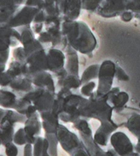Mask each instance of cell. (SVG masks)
Listing matches in <instances>:
<instances>
[{
  "instance_id": "cell-1",
  "label": "cell",
  "mask_w": 140,
  "mask_h": 156,
  "mask_svg": "<svg viewBox=\"0 0 140 156\" xmlns=\"http://www.w3.org/2000/svg\"><path fill=\"white\" fill-rule=\"evenodd\" d=\"M62 34L68 45L77 52L93 57L97 46V40L91 29L82 21H64L61 24Z\"/></svg>"
},
{
  "instance_id": "cell-2",
  "label": "cell",
  "mask_w": 140,
  "mask_h": 156,
  "mask_svg": "<svg viewBox=\"0 0 140 156\" xmlns=\"http://www.w3.org/2000/svg\"><path fill=\"white\" fill-rule=\"evenodd\" d=\"M113 108L107 102L106 95L98 96L93 92L89 99L83 98L79 106L80 116L86 119L95 118L100 122L111 120Z\"/></svg>"
},
{
  "instance_id": "cell-3",
  "label": "cell",
  "mask_w": 140,
  "mask_h": 156,
  "mask_svg": "<svg viewBox=\"0 0 140 156\" xmlns=\"http://www.w3.org/2000/svg\"><path fill=\"white\" fill-rule=\"evenodd\" d=\"M55 134L61 146L67 153L71 155H89L78 136L70 131L63 124L58 125Z\"/></svg>"
},
{
  "instance_id": "cell-4",
  "label": "cell",
  "mask_w": 140,
  "mask_h": 156,
  "mask_svg": "<svg viewBox=\"0 0 140 156\" xmlns=\"http://www.w3.org/2000/svg\"><path fill=\"white\" fill-rule=\"evenodd\" d=\"M61 89L64 92V99L61 112L59 114L58 118L63 122L73 123L80 117L79 113V106L84 96L74 94L68 89L62 87Z\"/></svg>"
},
{
  "instance_id": "cell-5",
  "label": "cell",
  "mask_w": 140,
  "mask_h": 156,
  "mask_svg": "<svg viewBox=\"0 0 140 156\" xmlns=\"http://www.w3.org/2000/svg\"><path fill=\"white\" fill-rule=\"evenodd\" d=\"M46 30L40 34L37 40L43 46L49 48L64 49L67 46V40L62 34L61 24H44Z\"/></svg>"
},
{
  "instance_id": "cell-6",
  "label": "cell",
  "mask_w": 140,
  "mask_h": 156,
  "mask_svg": "<svg viewBox=\"0 0 140 156\" xmlns=\"http://www.w3.org/2000/svg\"><path fill=\"white\" fill-rule=\"evenodd\" d=\"M115 75V63L111 60H105L100 64L98 76V88L95 94L98 96L106 95L112 88Z\"/></svg>"
},
{
  "instance_id": "cell-7",
  "label": "cell",
  "mask_w": 140,
  "mask_h": 156,
  "mask_svg": "<svg viewBox=\"0 0 140 156\" xmlns=\"http://www.w3.org/2000/svg\"><path fill=\"white\" fill-rule=\"evenodd\" d=\"M55 94V93H52L46 89L36 87L22 96L29 99L40 113L52 108Z\"/></svg>"
},
{
  "instance_id": "cell-8",
  "label": "cell",
  "mask_w": 140,
  "mask_h": 156,
  "mask_svg": "<svg viewBox=\"0 0 140 156\" xmlns=\"http://www.w3.org/2000/svg\"><path fill=\"white\" fill-rule=\"evenodd\" d=\"M110 142L117 155H138L134 151V146L124 133L114 132L110 136Z\"/></svg>"
},
{
  "instance_id": "cell-9",
  "label": "cell",
  "mask_w": 140,
  "mask_h": 156,
  "mask_svg": "<svg viewBox=\"0 0 140 156\" xmlns=\"http://www.w3.org/2000/svg\"><path fill=\"white\" fill-rule=\"evenodd\" d=\"M38 8L33 6H29L24 5L20 6L14 14L13 17L8 24L7 26L10 27L16 28L20 27L30 25L33 21V18L37 12L39 11Z\"/></svg>"
},
{
  "instance_id": "cell-10",
  "label": "cell",
  "mask_w": 140,
  "mask_h": 156,
  "mask_svg": "<svg viewBox=\"0 0 140 156\" xmlns=\"http://www.w3.org/2000/svg\"><path fill=\"white\" fill-rule=\"evenodd\" d=\"M126 2L127 0H102L96 12L105 18L120 16L127 10Z\"/></svg>"
},
{
  "instance_id": "cell-11",
  "label": "cell",
  "mask_w": 140,
  "mask_h": 156,
  "mask_svg": "<svg viewBox=\"0 0 140 156\" xmlns=\"http://www.w3.org/2000/svg\"><path fill=\"white\" fill-rule=\"evenodd\" d=\"M27 76L41 71H48L46 49H42L27 56L25 60Z\"/></svg>"
},
{
  "instance_id": "cell-12",
  "label": "cell",
  "mask_w": 140,
  "mask_h": 156,
  "mask_svg": "<svg viewBox=\"0 0 140 156\" xmlns=\"http://www.w3.org/2000/svg\"><path fill=\"white\" fill-rule=\"evenodd\" d=\"M118 126L111 120L102 121L100 126L93 136L95 142L100 146H106L110 140V136Z\"/></svg>"
},
{
  "instance_id": "cell-13",
  "label": "cell",
  "mask_w": 140,
  "mask_h": 156,
  "mask_svg": "<svg viewBox=\"0 0 140 156\" xmlns=\"http://www.w3.org/2000/svg\"><path fill=\"white\" fill-rule=\"evenodd\" d=\"M48 71L55 73L65 68V55L60 49L49 48L46 49Z\"/></svg>"
},
{
  "instance_id": "cell-14",
  "label": "cell",
  "mask_w": 140,
  "mask_h": 156,
  "mask_svg": "<svg viewBox=\"0 0 140 156\" xmlns=\"http://www.w3.org/2000/svg\"><path fill=\"white\" fill-rule=\"evenodd\" d=\"M30 79L33 85L36 87L44 88L52 93H55V81L52 74L47 71H41L27 76Z\"/></svg>"
},
{
  "instance_id": "cell-15",
  "label": "cell",
  "mask_w": 140,
  "mask_h": 156,
  "mask_svg": "<svg viewBox=\"0 0 140 156\" xmlns=\"http://www.w3.org/2000/svg\"><path fill=\"white\" fill-rule=\"evenodd\" d=\"M107 102L113 108L114 110L119 111L129 101V95L126 92L120 90L119 87H113L106 94Z\"/></svg>"
},
{
  "instance_id": "cell-16",
  "label": "cell",
  "mask_w": 140,
  "mask_h": 156,
  "mask_svg": "<svg viewBox=\"0 0 140 156\" xmlns=\"http://www.w3.org/2000/svg\"><path fill=\"white\" fill-rule=\"evenodd\" d=\"M39 112H37L31 115L29 118H27L24 122V130L27 133L28 137L30 140L31 144L34 143L35 138L39 136L41 133L42 123L39 119Z\"/></svg>"
},
{
  "instance_id": "cell-17",
  "label": "cell",
  "mask_w": 140,
  "mask_h": 156,
  "mask_svg": "<svg viewBox=\"0 0 140 156\" xmlns=\"http://www.w3.org/2000/svg\"><path fill=\"white\" fill-rule=\"evenodd\" d=\"M42 119V128L48 133H55L58 125L59 124L58 115H56L52 110L40 112Z\"/></svg>"
},
{
  "instance_id": "cell-18",
  "label": "cell",
  "mask_w": 140,
  "mask_h": 156,
  "mask_svg": "<svg viewBox=\"0 0 140 156\" xmlns=\"http://www.w3.org/2000/svg\"><path fill=\"white\" fill-rule=\"evenodd\" d=\"M65 53V69L68 74L79 75V58L77 52L71 46L67 45Z\"/></svg>"
},
{
  "instance_id": "cell-19",
  "label": "cell",
  "mask_w": 140,
  "mask_h": 156,
  "mask_svg": "<svg viewBox=\"0 0 140 156\" xmlns=\"http://www.w3.org/2000/svg\"><path fill=\"white\" fill-rule=\"evenodd\" d=\"M9 87L18 96H22L33 89L32 82L27 76L15 77L10 83Z\"/></svg>"
},
{
  "instance_id": "cell-20",
  "label": "cell",
  "mask_w": 140,
  "mask_h": 156,
  "mask_svg": "<svg viewBox=\"0 0 140 156\" xmlns=\"http://www.w3.org/2000/svg\"><path fill=\"white\" fill-rule=\"evenodd\" d=\"M80 133V140L83 142L89 155H107V152H105L100 147V146L95 142L93 133Z\"/></svg>"
},
{
  "instance_id": "cell-21",
  "label": "cell",
  "mask_w": 140,
  "mask_h": 156,
  "mask_svg": "<svg viewBox=\"0 0 140 156\" xmlns=\"http://www.w3.org/2000/svg\"><path fill=\"white\" fill-rule=\"evenodd\" d=\"M21 35L15 28L9 26H0V40L7 43L10 47H15L20 43Z\"/></svg>"
},
{
  "instance_id": "cell-22",
  "label": "cell",
  "mask_w": 140,
  "mask_h": 156,
  "mask_svg": "<svg viewBox=\"0 0 140 156\" xmlns=\"http://www.w3.org/2000/svg\"><path fill=\"white\" fill-rule=\"evenodd\" d=\"M125 127L137 138V143L134 146L135 152L140 154V114L133 113L129 117L125 124Z\"/></svg>"
},
{
  "instance_id": "cell-23",
  "label": "cell",
  "mask_w": 140,
  "mask_h": 156,
  "mask_svg": "<svg viewBox=\"0 0 140 156\" xmlns=\"http://www.w3.org/2000/svg\"><path fill=\"white\" fill-rule=\"evenodd\" d=\"M81 10V0H66L63 18L65 21H74L79 18Z\"/></svg>"
},
{
  "instance_id": "cell-24",
  "label": "cell",
  "mask_w": 140,
  "mask_h": 156,
  "mask_svg": "<svg viewBox=\"0 0 140 156\" xmlns=\"http://www.w3.org/2000/svg\"><path fill=\"white\" fill-rule=\"evenodd\" d=\"M14 125L9 120L3 118L0 123V143L5 146L8 143L13 142V136L15 134Z\"/></svg>"
},
{
  "instance_id": "cell-25",
  "label": "cell",
  "mask_w": 140,
  "mask_h": 156,
  "mask_svg": "<svg viewBox=\"0 0 140 156\" xmlns=\"http://www.w3.org/2000/svg\"><path fill=\"white\" fill-rule=\"evenodd\" d=\"M18 96L12 90L0 89V106L7 109H14Z\"/></svg>"
},
{
  "instance_id": "cell-26",
  "label": "cell",
  "mask_w": 140,
  "mask_h": 156,
  "mask_svg": "<svg viewBox=\"0 0 140 156\" xmlns=\"http://www.w3.org/2000/svg\"><path fill=\"white\" fill-rule=\"evenodd\" d=\"M58 85L60 88H65L68 90H74L81 87V82L79 75L72 74H67L64 77L58 78Z\"/></svg>"
},
{
  "instance_id": "cell-27",
  "label": "cell",
  "mask_w": 140,
  "mask_h": 156,
  "mask_svg": "<svg viewBox=\"0 0 140 156\" xmlns=\"http://www.w3.org/2000/svg\"><path fill=\"white\" fill-rule=\"evenodd\" d=\"M33 147V155H49L48 150H49V142L46 140V137L37 136L34 140Z\"/></svg>"
},
{
  "instance_id": "cell-28",
  "label": "cell",
  "mask_w": 140,
  "mask_h": 156,
  "mask_svg": "<svg viewBox=\"0 0 140 156\" xmlns=\"http://www.w3.org/2000/svg\"><path fill=\"white\" fill-rule=\"evenodd\" d=\"M6 71L12 76L13 79L21 76H27V68L25 63L16 60H14L11 62Z\"/></svg>"
},
{
  "instance_id": "cell-29",
  "label": "cell",
  "mask_w": 140,
  "mask_h": 156,
  "mask_svg": "<svg viewBox=\"0 0 140 156\" xmlns=\"http://www.w3.org/2000/svg\"><path fill=\"white\" fill-rule=\"evenodd\" d=\"M99 68H100V64H95V65L89 66L85 71H83L80 78V82L81 86L89 81L93 80L98 79L99 76Z\"/></svg>"
},
{
  "instance_id": "cell-30",
  "label": "cell",
  "mask_w": 140,
  "mask_h": 156,
  "mask_svg": "<svg viewBox=\"0 0 140 156\" xmlns=\"http://www.w3.org/2000/svg\"><path fill=\"white\" fill-rule=\"evenodd\" d=\"M20 6L0 8V26H7L14 14Z\"/></svg>"
},
{
  "instance_id": "cell-31",
  "label": "cell",
  "mask_w": 140,
  "mask_h": 156,
  "mask_svg": "<svg viewBox=\"0 0 140 156\" xmlns=\"http://www.w3.org/2000/svg\"><path fill=\"white\" fill-rule=\"evenodd\" d=\"M10 46L5 42L0 40V73L5 71L6 63L9 58Z\"/></svg>"
},
{
  "instance_id": "cell-32",
  "label": "cell",
  "mask_w": 140,
  "mask_h": 156,
  "mask_svg": "<svg viewBox=\"0 0 140 156\" xmlns=\"http://www.w3.org/2000/svg\"><path fill=\"white\" fill-rule=\"evenodd\" d=\"M18 30L20 33V35H21L20 43L22 45H24L27 42L30 41V40H33L35 38V34L33 31L30 25L20 27H18Z\"/></svg>"
},
{
  "instance_id": "cell-33",
  "label": "cell",
  "mask_w": 140,
  "mask_h": 156,
  "mask_svg": "<svg viewBox=\"0 0 140 156\" xmlns=\"http://www.w3.org/2000/svg\"><path fill=\"white\" fill-rule=\"evenodd\" d=\"M45 137L49 142V150L48 153L49 155H58V140L57 136H56L55 133H46Z\"/></svg>"
},
{
  "instance_id": "cell-34",
  "label": "cell",
  "mask_w": 140,
  "mask_h": 156,
  "mask_svg": "<svg viewBox=\"0 0 140 156\" xmlns=\"http://www.w3.org/2000/svg\"><path fill=\"white\" fill-rule=\"evenodd\" d=\"M13 143L18 146H23L26 143H31L30 140L28 137L24 128H20L14 134Z\"/></svg>"
},
{
  "instance_id": "cell-35",
  "label": "cell",
  "mask_w": 140,
  "mask_h": 156,
  "mask_svg": "<svg viewBox=\"0 0 140 156\" xmlns=\"http://www.w3.org/2000/svg\"><path fill=\"white\" fill-rule=\"evenodd\" d=\"M23 47H24V52H25L27 56L33 52H36V51L44 49V46H43V44L35 38L23 45Z\"/></svg>"
},
{
  "instance_id": "cell-36",
  "label": "cell",
  "mask_w": 140,
  "mask_h": 156,
  "mask_svg": "<svg viewBox=\"0 0 140 156\" xmlns=\"http://www.w3.org/2000/svg\"><path fill=\"white\" fill-rule=\"evenodd\" d=\"M102 1V0H81V9L89 12H96Z\"/></svg>"
},
{
  "instance_id": "cell-37",
  "label": "cell",
  "mask_w": 140,
  "mask_h": 156,
  "mask_svg": "<svg viewBox=\"0 0 140 156\" xmlns=\"http://www.w3.org/2000/svg\"><path fill=\"white\" fill-rule=\"evenodd\" d=\"M81 87L80 93H81L82 96L84 97H89L94 92V90L96 87V83L93 80L89 81V82L83 84Z\"/></svg>"
},
{
  "instance_id": "cell-38",
  "label": "cell",
  "mask_w": 140,
  "mask_h": 156,
  "mask_svg": "<svg viewBox=\"0 0 140 156\" xmlns=\"http://www.w3.org/2000/svg\"><path fill=\"white\" fill-rule=\"evenodd\" d=\"M126 9L134 15L140 14V0H127Z\"/></svg>"
},
{
  "instance_id": "cell-39",
  "label": "cell",
  "mask_w": 140,
  "mask_h": 156,
  "mask_svg": "<svg viewBox=\"0 0 140 156\" xmlns=\"http://www.w3.org/2000/svg\"><path fill=\"white\" fill-rule=\"evenodd\" d=\"M13 57L14 59L18 62H25L26 58H27V55L24 52V47H18L14 49L13 51Z\"/></svg>"
},
{
  "instance_id": "cell-40",
  "label": "cell",
  "mask_w": 140,
  "mask_h": 156,
  "mask_svg": "<svg viewBox=\"0 0 140 156\" xmlns=\"http://www.w3.org/2000/svg\"><path fill=\"white\" fill-rule=\"evenodd\" d=\"M114 77H116L118 80L121 81H129L130 80V77L127 74V73L123 70L122 68L119 66L118 65L115 64V75Z\"/></svg>"
},
{
  "instance_id": "cell-41",
  "label": "cell",
  "mask_w": 140,
  "mask_h": 156,
  "mask_svg": "<svg viewBox=\"0 0 140 156\" xmlns=\"http://www.w3.org/2000/svg\"><path fill=\"white\" fill-rule=\"evenodd\" d=\"M27 0H0V8L9 6H21L25 4Z\"/></svg>"
},
{
  "instance_id": "cell-42",
  "label": "cell",
  "mask_w": 140,
  "mask_h": 156,
  "mask_svg": "<svg viewBox=\"0 0 140 156\" xmlns=\"http://www.w3.org/2000/svg\"><path fill=\"white\" fill-rule=\"evenodd\" d=\"M12 80H13V78L7 71H3V72L0 73V87H9Z\"/></svg>"
},
{
  "instance_id": "cell-43",
  "label": "cell",
  "mask_w": 140,
  "mask_h": 156,
  "mask_svg": "<svg viewBox=\"0 0 140 156\" xmlns=\"http://www.w3.org/2000/svg\"><path fill=\"white\" fill-rule=\"evenodd\" d=\"M5 153L9 156H15L18 154V149L17 147L16 144L13 142L8 143L7 144L5 145Z\"/></svg>"
},
{
  "instance_id": "cell-44",
  "label": "cell",
  "mask_w": 140,
  "mask_h": 156,
  "mask_svg": "<svg viewBox=\"0 0 140 156\" xmlns=\"http://www.w3.org/2000/svg\"><path fill=\"white\" fill-rule=\"evenodd\" d=\"M46 13H45V12L43 10V9H40L38 12H37V14L35 15V16H34L33 22L44 23L45 21H46Z\"/></svg>"
},
{
  "instance_id": "cell-45",
  "label": "cell",
  "mask_w": 140,
  "mask_h": 156,
  "mask_svg": "<svg viewBox=\"0 0 140 156\" xmlns=\"http://www.w3.org/2000/svg\"><path fill=\"white\" fill-rule=\"evenodd\" d=\"M120 17H121V20H122L123 21L129 22V21H130L133 18V17H134V14H133L132 12H130V11L126 10L124 11L121 15H120Z\"/></svg>"
},
{
  "instance_id": "cell-46",
  "label": "cell",
  "mask_w": 140,
  "mask_h": 156,
  "mask_svg": "<svg viewBox=\"0 0 140 156\" xmlns=\"http://www.w3.org/2000/svg\"><path fill=\"white\" fill-rule=\"evenodd\" d=\"M43 27H44V23H33L32 30L35 34H40L43 31Z\"/></svg>"
},
{
  "instance_id": "cell-47",
  "label": "cell",
  "mask_w": 140,
  "mask_h": 156,
  "mask_svg": "<svg viewBox=\"0 0 140 156\" xmlns=\"http://www.w3.org/2000/svg\"><path fill=\"white\" fill-rule=\"evenodd\" d=\"M24 155H33V146L31 143H26L24 149Z\"/></svg>"
},
{
  "instance_id": "cell-48",
  "label": "cell",
  "mask_w": 140,
  "mask_h": 156,
  "mask_svg": "<svg viewBox=\"0 0 140 156\" xmlns=\"http://www.w3.org/2000/svg\"><path fill=\"white\" fill-rule=\"evenodd\" d=\"M6 110H7V109H4L2 108H0V123H1V121H2L5 115Z\"/></svg>"
},
{
  "instance_id": "cell-49",
  "label": "cell",
  "mask_w": 140,
  "mask_h": 156,
  "mask_svg": "<svg viewBox=\"0 0 140 156\" xmlns=\"http://www.w3.org/2000/svg\"><path fill=\"white\" fill-rule=\"evenodd\" d=\"M134 16L136 17V18H138V19L140 21V14H136V15H134Z\"/></svg>"
},
{
  "instance_id": "cell-50",
  "label": "cell",
  "mask_w": 140,
  "mask_h": 156,
  "mask_svg": "<svg viewBox=\"0 0 140 156\" xmlns=\"http://www.w3.org/2000/svg\"><path fill=\"white\" fill-rule=\"evenodd\" d=\"M1 145H2V144H1V143H0V146H1Z\"/></svg>"
}]
</instances>
